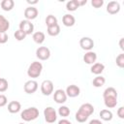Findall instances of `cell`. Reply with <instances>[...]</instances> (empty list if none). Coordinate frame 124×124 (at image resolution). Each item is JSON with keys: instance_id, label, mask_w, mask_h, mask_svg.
I'll return each mask as SVG.
<instances>
[{"instance_id": "obj_1", "label": "cell", "mask_w": 124, "mask_h": 124, "mask_svg": "<svg viewBox=\"0 0 124 124\" xmlns=\"http://www.w3.org/2000/svg\"><path fill=\"white\" fill-rule=\"evenodd\" d=\"M38 116H39V109L37 108H35V107H31V108H25L20 113V117L24 121L35 120L36 118H38Z\"/></svg>"}, {"instance_id": "obj_2", "label": "cell", "mask_w": 124, "mask_h": 124, "mask_svg": "<svg viewBox=\"0 0 124 124\" xmlns=\"http://www.w3.org/2000/svg\"><path fill=\"white\" fill-rule=\"evenodd\" d=\"M42 71H43V65H42V63L41 62H38V61H34L28 67L27 75H28L29 78H39L40 77Z\"/></svg>"}, {"instance_id": "obj_3", "label": "cell", "mask_w": 124, "mask_h": 124, "mask_svg": "<svg viewBox=\"0 0 124 124\" xmlns=\"http://www.w3.org/2000/svg\"><path fill=\"white\" fill-rule=\"evenodd\" d=\"M44 116H45V120L47 123H53L57 119V113L52 107H47L45 108Z\"/></svg>"}, {"instance_id": "obj_4", "label": "cell", "mask_w": 124, "mask_h": 124, "mask_svg": "<svg viewBox=\"0 0 124 124\" xmlns=\"http://www.w3.org/2000/svg\"><path fill=\"white\" fill-rule=\"evenodd\" d=\"M19 30L23 31L26 35H30L34 31V25L30 20L24 19L19 22Z\"/></svg>"}, {"instance_id": "obj_5", "label": "cell", "mask_w": 124, "mask_h": 124, "mask_svg": "<svg viewBox=\"0 0 124 124\" xmlns=\"http://www.w3.org/2000/svg\"><path fill=\"white\" fill-rule=\"evenodd\" d=\"M36 56L40 60H47L50 56V50L46 46H40L36 50Z\"/></svg>"}, {"instance_id": "obj_6", "label": "cell", "mask_w": 124, "mask_h": 124, "mask_svg": "<svg viewBox=\"0 0 124 124\" xmlns=\"http://www.w3.org/2000/svg\"><path fill=\"white\" fill-rule=\"evenodd\" d=\"M41 91L43 93V95L45 96H48L53 92V83L51 80L46 79L44 80L41 84Z\"/></svg>"}, {"instance_id": "obj_7", "label": "cell", "mask_w": 124, "mask_h": 124, "mask_svg": "<svg viewBox=\"0 0 124 124\" xmlns=\"http://www.w3.org/2000/svg\"><path fill=\"white\" fill-rule=\"evenodd\" d=\"M23 89L25 91V93L27 94H33L37 91L38 89V82L36 80H28L24 83V86H23Z\"/></svg>"}, {"instance_id": "obj_8", "label": "cell", "mask_w": 124, "mask_h": 124, "mask_svg": "<svg viewBox=\"0 0 124 124\" xmlns=\"http://www.w3.org/2000/svg\"><path fill=\"white\" fill-rule=\"evenodd\" d=\"M79 46H80V47H81L82 49L90 51V50L93 48V46H94V42H93V40H92L91 38H89V37H83V38H81L80 41H79Z\"/></svg>"}, {"instance_id": "obj_9", "label": "cell", "mask_w": 124, "mask_h": 124, "mask_svg": "<svg viewBox=\"0 0 124 124\" xmlns=\"http://www.w3.org/2000/svg\"><path fill=\"white\" fill-rule=\"evenodd\" d=\"M53 100L57 103V104H64L67 101V95L66 92L62 89H57L55 90L54 94H53Z\"/></svg>"}, {"instance_id": "obj_10", "label": "cell", "mask_w": 124, "mask_h": 124, "mask_svg": "<svg viewBox=\"0 0 124 124\" xmlns=\"http://www.w3.org/2000/svg\"><path fill=\"white\" fill-rule=\"evenodd\" d=\"M24 16H25V18L27 20L35 19L38 16V10H37V8H35L33 6H30V7L26 8L25 11H24Z\"/></svg>"}, {"instance_id": "obj_11", "label": "cell", "mask_w": 124, "mask_h": 124, "mask_svg": "<svg viewBox=\"0 0 124 124\" xmlns=\"http://www.w3.org/2000/svg\"><path fill=\"white\" fill-rule=\"evenodd\" d=\"M65 92H66L67 97L75 98V97H77V96L79 95L80 89H79L78 86H77V85H75V84H71V85H69V86L66 88V91H65Z\"/></svg>"}, {"instance_id": "obj_12", "label": "cell", "mask_w": 124, "mask_h": 124, "mask_svg": "<svg viewBox=\"0 0 124 124\" xmlns=\"http://www.w3.org/2000/svg\"><path fill=\"white\" fill-rule=\"evenodd\" d=\"M120 11V5L117 1H110L107 5V12L110 15H115Z\"/></svg>"}, {"instance_id": "obj_13", "label": "cell", "mask_w": 124, "mask_h": 124, "mask_svg": "<svg viewBox=\"0 0 124 124\" xmlns=\"http://www.w3.org/2000/svg\"><path fill=\"white\" fill-rule=\"evenodd\" d=\"M78 110L81 111L82 113L86 114L87 116H90V115L94 112V107H93L91 104H89V103H85V104H82V105L79 107Z\"/></svg>"}, {"instance_id": "obj_14", "label": "cell", "mask_w": 124, "mask_h": 124, "mask_svg": "<svg viewBox=\"0 0 124 124\" xmlns=\"http://www.w3.org/2000/svg\"><path fill=\"white\" fill-rule=\"evenodd\" d=\"M97 59V54L94 51H87L83 56V61L86 64H94Z\"/></svg>"}, {"instance_id": "obj_15", "label": "cell", "mask_w": 124, "mask_h": 124, "mask_svg": "<svg viewBox=\"0 0 124 124\" xmlns=\"http://www.w3.org/2000/svg\"><path fill=\"white\" fill-rule=\"evenodd\" d=\"M62 22H63V24H64L65 26L71 27V26H73V25L75 24L76 19H75L74 16H72V15H70V14H66V15H64L63 17H62Z\"/></svg>"}, {"instance_id": "obj_16", "label": "cell", "mask_w": 124, "mask_h": 124, "mask_svg": "<svg viewBox=\"0 0 124 124\" xmlns=\"http://www.w3.org/2000/svg\"><path fill=\"white\" fill-rule=\"evenodd\" d=\"M20 108H21L20 103L17 102V101H12L8 105V110L11 113H16L20 110Z\"/></svg>"}, {"instance_id": "obj_17", "label": "cell", "mask_w": 124, "mask_h": 124, "mask_svg": "<svg viewBox=\"0 0 124 124\" xmlns=\"http://www.w3.org/2000/svg\"><path fill=\"white\" fill-rule=\"evenodd\" d=\"M104 103H105V106L108 108H115L117 105V98L116 97H105Z\"/></svg>"}, {"instance_id": "obj_18", "label": "cell", "mask_w": 124, "mask_h": 124, "mask_svg": "<svg viewBox=\"0 0 124 124\" xmlns=\"http://www.w3.org/2000/svg\"><path fill=\"white\" fill-rule=\"evenodd\" d=\"M32 39H33V41H34L36 44L41 45V44L44 43V41H45V39H46V36H45V34H44L42 31H37V32L33 33Z\"/></svg>"}, {"instance_id": "obj_19", "label": "cell", "mask_w": 124, "mask_h": 124, "mask_svg": "<svg viewBox=\"0 0 124 124\" xmlns=\"http://www.w3.org/2000/svg\"><path fill=\"white\" fill-rule=\"evenodd\" d=\"M105 70V65L102 63H94L91 67V73L94 75H100Z\"/></svg>"}, {"instance_id": "obj_20", "label": "cell", "mask_w": 124, "mask_h": 124, "mask_svg": "<svg viewBox=\"0 0 124 124\" xmlns=\"http://www.w3.org/2000/svg\"><path fill=\"white\" fill-rule=\"evenodd\" d=\"M10 27L9 20L2 15H0V32H6Z\"/></svg>"}, {"instance_id": "obj_21", "label": "cell", "mask_w": 124, "mask_h": 124, "mask_svg": "<svg viewBox=\"0 0 124 124\" xmlns=\"http://www.w3.org/2000/svg\"><path fill=\"white\" fill-rule=\"evenodd\" d=\"M14 6H15V2L13 0H3L1 2V8L3 11H6V12L13 10Z\"/></svg>"}, {"instance_id": "obj_22", "label": "cell", "mask_w": 124, "mask_h": 124, "mask_svg": "<svg viewBox=\"0 0 124 124\" xmlns=\"http://www.w3.org/2000/svg\"><path fill=\"white\" fill-rule=\"evenodd\" d=\"M47 34L49 35V36H52V37H55V36H57L59 33H60V26L58 25V23L57 24H55V25H52V26H49V27H47Z\"/></svg>"}, {"instance_id": "obj_23", "label": "cell", "mask_w": 124, "mask_h": 124, "mask_svg": "<svg viewBox=\"0 0 124 124\" xmlns=\"http://www.w3.org/2000/svg\"><path fill=\"white\" fill-rule=\"evenodd\" d=\"M100 117L105 121H110L112 119V112L108 109H102L100 111Z\"/></svg>"}, {"instance_id": "obj_24", "label": "cell", "mask_w": 124, "mask_h": 124, "mask_svg": "<svg viewBox=\"0 0 124 124\" xmlns=\"http://www.w3.org/2000/svg\"><path fill=\"white\" fill-rule=\"evenodd\" d=\"M78 7H79V5H78V0H71V1L67 2V4H66V9L68 11H70V12L76 11Z\"/></svg>"}, {"instance_id": "obj_25", "label": "cell", "mask_w": 124, "mask_h": 124, "mask_svg": "<svg viewBox=\"0 0 124 124\" xmlns=\"http://www.w3.org/2000/svg\"><path fill=\"white\" fill-rule=\"evenodd\" d=\"M105 82H106V79H105L104 77H102V76H97V77L93 79L92 84H93L94 87H101V86H103V85L105 84Z\"/></svg>"}, {"instance_id": "obj_26", "label": "cell", "mask_w": 124, "mask_h": 124, "mask_svg": "<svg viewBox=\"0 0 124 124\" xmlns=\"http://www.w3.org/2000/svg\"><path fill=\"white\" fill-rule=\"evenodd\" d=\"M103 97H116L117 98V91L113 88V87H108L104 93H103Z\"/></svg>"}, {"instance_id": "obj_27", "label": "cell", "mask_w": 124, "mask_h": 124, "mask_svg": "<svg viewBox=\"0 0 124 124\" xmlns=\"http://www.w3.org/2000/svg\"><path fill=\"white\" fill-rule=\"evenodd\" d=\"M46 24L47 27L55 25V24H57V18L52 15H48L46 18Z\"/></svg>"}, {"instance_id": "obj_28", "label": "cell", "mask_w": 124, "mask_h": 124, "mask_svg": "<svg viewBox=\"0 0 124 124\" xmlns=\"http://www.w3.org/2000/svg\"><path fill=\"white\" fill-rule=\"evenodd\" d=\"M70 108H68V107H66V106H62V107H60L59 108H58V113H59V115L60 116H62V117H67V116H69V114H70Z\"/></svg>"}, {"instance_id": "obj_29", "label": "cell", "mask_w": 124, "mask_h": 124, "mask_svg": "<svg viewBox=\"0 0 124 124\" xmlns=\"http://www.w3.org/2000/svg\"><path fill=\"white\" fill-rule=\"evenodd\" d=\"M88 117H89V116H87L86 114L82 113V112L79 111V110H78L77 113H76V120H77L78 122H80V123L85 122V121L88 119Z\"/></svg>"}, {"instance_id": "obj_30", "label": "cell", "mask_w": 124, "mask_h": 124, "mask_svg": "<svg viewBox=\"0 0 124 124\" xmlns=\"http://www.w3.org/2000/svg\"><path fill=\"white\" fill-rule=\"evenodd\" d=\"M14 36H15V38L17 40V41H22V40H24L25 39V37L27 36L23 31H21V30H16V32H15V34H14Z\"/></svg>"}, {"instance_id": "obj_31", "label": "cell", "mask_w": 124, "mask_h": 124, "mask_svg": "<svg viewBox=\"0 0 124 124\" xmlns=\"http://www.w3.org/2000/svg\"><path fill=\"white\" fill-rule=\"evenodd\" d=\"M115 62H116V65H117L119 68H123V67H124V53H120V54L116 57Z\"/></svg>"}, {"instance_id": "obj_32", "label": "cell", "mask_w": 124, "mask_h": 124, "mask_svg": "<svg viewBox=\"0 0 124 124\" xmlns=\"http://www.w3.org/2000/svg\"><path fill=\"white\" fill-rule=\"evenodd\" d=\"M8 89V81L7 79L0 78V92H5Z\"/></svg>"}, {"instance_id": "obj_33", "label": "cell", "mask_w": 124, "mask_h": 124, "mask_svg": "<svg viewBox=\"0 0 124 124\" xmlns=\"http://www.w3.org/2000/svg\"><path fill=\"white\" fill-rule=\"evenodd\" d=\"M91 5H92L94 8H96V9L101 8V7L104 5V0H92V1H91Z\"/></svg>"}, {"instance_id": "obj_34", "label": "cell", "mask_w": 124, "mask_h": 124, "mask_svg": "<svg viewBox=\"0 0 124 124\" xmlns=\"http://www.w3.org/2000/svg\"><path fill=\"white\" fill-rule=\"evenodd\" d=\"M8 35L6 32H0V44H5L8 42Z\"/></svg>"}, {"instance_id": "obj_35", "label": "cell", "mask_w": 124, "mask_h": 124, "mask_svg": "<svg viewBox=\"0 0 124 124\" xmlns=\"http://www.w3.org/2000/svg\"><path fill=\"white\" fill-rule=\"evenodd\" d=\"M8 103V100H7V97L3 94H0V108L1 107H4L6 106Z\"/></svg>"}, {"instance_id": "obj_36", "label": "cell", "mask_w": 124, "mask_h": 124, "mask_svg": "<svg viewBox=\"0 0 124 124\" xmlns=\"http://www.w3.org/2000/svg\"><path fill=\"white\" fill-rule=\"evenodd\" d=\"M117 115H118V117L121 118V119L124 118V108H123V107H120V108H118V110H117Z\"/></svg>"}, {"instance_id": "obj_37", "label": "cell", "mask_w": 124, "mask_h": 124, "mask_svg": "<svg viewBox=\"0 0 124 124\" xmlns=\"http://www.w3.org/2000/svg\"><path fill=\"white\" fill-rule=\"evenodd\" d=\"M89 124H103L99 119H92L90 122H89Z\"/></svg>"}, {"instance_id": "obj_38", "label": "cell", "mask_w": 124, "mask_h": 124, "mask_svg": "<svg viewBox=\"0 0 124 124\" xmlns=\"http://www.w3.org/2000/svg\"><path fill=\"white\" fill-rule=\"evenodd\" d=\"M58 124H72L69 120H67V119H61L59 122H58Z\"/></svg>"}, {"instance_id": "obj_39", "label": "cell", "mask_w": 124, "mask_h": 124, "mask_svg": "<svg viewBox=\"0 0 124 124\" xmlns=\"http://www.w3.org/2000/svg\"><path fill=\"white\" fill-rule=\"evenodd\" d=\"M123 42H124V39H123V38H121V39H120V41H119V46H120V48H121L122 50H124V46H123Z\"/></svg>"}, {"instance_id": "obj_40", "label": "cell", "mask_w": 124, "mask_h": 124, "mask_svg": "<svg viewBox=\"0 0 124 124\" xmlns=\"http://www.w3.org/2000/svg\"><path fill=\"white\" fill-rule=\"evenodd\" d=\"M78 5H79V6H83V5H85V4L87 3V0H82V1L78 0Z\"/></svg>"}, {"instance_id": "obj_41", "label": "cell", "mask_w": 124, "mask_h": 124, "mask_svg": "<svg viewBox=\"0 0 124 124\" xmlns=\"http://www.w3.org/2000/svg\"><path fill=\"white\" fill-rule=\"evenodd\" d=\"M27 3H28V4H30V5H33V4H37V3H38V1H37V0H35V1L27 0Z\"/></svg>"}, {"instance_id": "obj_42", "label": "cell", "mask_w": 124, "mask_h": 124, "mask_svg": "<svg viewBox=\"0 0 124 124\" xmlns=\"http://www.w3.org/2000/svg\"><path fill=\"white\" fill-rule=\"evenodd\" d=\"M18 124H24V123H18Z\"/></svg>"}]
</instances>
